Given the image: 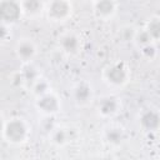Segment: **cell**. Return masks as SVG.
Here are the masks:
<instances>
[{
  "label": "cell",
  "instance_id": "13",
  "mask_svg": "<svg viewBox=\"0 0 160 160\" xmlns=\"http://www.w3.org/2000/svg\"><path fill=\"white\" fill-rule=\"evenodd\" d=\"M41 72L40 70L34 65V64H26V65H22V69L20 70L19 72V79H20V84L30 90V88L41 78Z\"/></svg>",
  "mask_w": 160,
  "mask_h": 160
},
{
  "label": "cell",
  "instance_id": "11",
  "mask_svg": "<svg viewBox=\"0 0 160 160\" xmlns=\"http://www.w3.org/2000/svg\"><path fill=\"white\" fill-rule=\"evenodd\" d=\"M119 4L114 0H95L91 2L92 16L99 21H110L118 14Z\"/></svg>",
  "mask_w": 160,
  "mask_h": 160
},
{
  "label": "cell",
  "instance_id": "2",
  "mask_svg": "<svg viewBox=\"0 0 160 160\" xmlns=\"http://www.w3.org/2000/svg\"><path fill=\"white\" fill-rule=\"evenodd\" d=\"M131 78V71L124 61H111L102 68L101 79L111 89L125 88Z\"/></svg>",
  "mask_w": 160,
  "mask_h": 160
},
{
  "label": "cell",
  "instance_id": "20",
  "mask_svg": "<svg viewBox=\"0 0 160 160\" xmlns=\"http://www.w3.org/2000/svg\"><path fill=\"white\" fill-rule=\"evenodd\" d=\"M11 36V28L0 21V44L6 42Z\"/></svg>",
  "mask_w": 160,
  "mask_h": 160
},
{
  "label": "cell",
  "instance_id": "14",
  "mask_svg": "<svg viewBox=\"0 0 160 160\" xmlns=\"http://www.w3.org/2000/svg\"><path fill=\"white\" fill-rule=\"evenodd\" d=\"M20 8L22 11V18L26 19H38L44 15V5L45 1L39 0H21Z\"/></svg>",
  "mask_w": 160,
  "mask_h": 160
},
{
  "label": "cell",
  "instance_id": "21",
  "mask_svg": "<svg viewBox=\"0 0 160 160\" xmlns=\"http://www.w3.org/2000/svg\"><path fill=\"white\" fill-rule=\"evenodd\" d=\"M96 160H116V158L110 152H105V154H101Z\"/></svg>",
  "mask_w": 160,
  "mask_h": 160
},
{
  "label": "cell",
  "instance_id": "10",
  "mask_svg": "<svg viewBox=\"0 0 160 160\" xmlns=\"http://www.w3.org/2000/svg\"><path fill=\"white\" fill-rule=\"evenodd\" d=\"M138 126L145 134H155L160 128V114L154 108L142 109L138 115Z\"/></svg>",
  "mask_w": 160,
  "mask_h": 160
},
{
  "label": "cell",
  "instance_id": "4",
  "mask_svg": "<svg viewBox=\"0 0 160 160\" xmlns=\"http://www.w3.org/2000/svg\"><path fill=\"white\" fill-rule=\"evenodd\" d=\"M56 44L59 50L68 58H74L80 54L82 49V41L80 35L75 30H65L62 31L58 39Z\"/></svg>",
  "mask_w": 160,
  "mask_h": 160
},
{
  "label": "cell",
  "instance_id": "1",
  "mask_svg": "<svg viewBox=\"0 0 160 160\" xmlns=\"http://www.w3.org/2000/svg\"><path fill=\"white\" fill-rule=\"evenodd\" d=\"M31 128L28 121L20 116H12L5 121L0 135L8 144L19 146L29 140Z\"/></svg>",
  "mask_w": 160,
  "mask_h": 160
},
{
  "label": "cell",
  "instance_id": "8",
  "mask_svg": "<svg viewBox=\"0 0 160 160\" xmlns=\"http://www.w3.org/2000/svg\"><path fill=\"white\" fill-rule=\"evenodd\" d=\"M22 19L20 2L16 0H0V21L8 26L18 24Z\"/></svg>",
  "mask_w": 160,
  "mask_h": 160
},
{
  "label": "cell",
  "instance_id": "7",
  "mask_svg": "<svg viewBox=\"0 0 160 160\" xmlns=\"http://www.w3.org/2000/svg\"><path fill=\"white\" fill-rule=\"evenodd\" d=\"M71 99L78 108H86L94 101V88L90 82L81 80L72 85L71 88Z\"/></svg>",
  "mask_w": 160,
  "mask_h": 160
},
{
  "label": "cell",
  "instance_id": "3",
  "mask_svg": "<svg viewBox=\"0 0 160 160\" xmlns=\"http://www.w3.org/2000/svg\"><path fill=\"white\" fill-rule=\"evenodd\" d=\"M74 12V5L68 0H50L45 1L44 15L48 21L54 24H62L70 20Z\"/></svg>",
  "mask_w": 160,
  "mask_h": 160
},
{
  "label": "cell",
  "instance_id": "17",
  "mask_svg": "<svg viewBox=\"0 0 160 160\" xmlns=\"http://www.w3.org/2000/svg\"><path fill=\"white\" fill-rule=\"evenodd\" d=\"M131 41H132V44L135 45V48H136L138 50H140V49H142V48H145V46H148V45H150V44H155V42L151 40V38L149 36V34L144 30L142 26L139 28V29H135Z\"/></svg>",
  "mask_w": 160,
  "mask_h": 160
},
{
  "label": "cell",
  "instance_id": "16",
  "mask_svg": "<svg viewBox=\"0 0 160 160\" xmlns=\"http://www.w3.org/2000/svg\"><path fill=\"white\" fill-rule=\"evenodd\" d=\"M144 30L149 34V36L151 38V40L158 44V41L160 40V16L159 15H151L145 24L142 25Z\"/></svg>",
  "mask_w": 160,
  "mask_h": 160
},
{
  "label": "cell",
  "instance_id": "12",
  "mask_svg": "<svg viewBox=\"0 0 160 160\" xmlns=\"http://www.w3.org/2000/svg\"><path fill=\"white\" fill-rule=\"evenodd\" d=\"M121 100L115 95H105L96 104V112L102 119H112L121 111Z\"/></svg>",
  "mask_w": 160,
  "mask_h": 160
},
{
  "label": "cell",
  "instance_id": "5",
  "mask_svg": "<svg viewBox=\"0 0 160 160\" xmlns=\"http://www.w3.org/2000/svg\"><path fill=\"white\" fill-rule=\"evenodd\" d=\"M34 106L42 116H55L61 111V99L52 90L34 99Z\"/></svg>",
  "mask_w": 160,
  "mask_h": 160
},
{
  "label": "cell",
  "instance_id": "19",
  "mask_svg": "<svg viewBox=\"0 0 160 160\" xmlns=\"http://www.w3.org/2000/svg\"><path fill=\"white\" fill-rule=\"evenodd\" d=\"M139 51H140L141 56H142L144 59L149 60V61L155 60L156 56H158V46H156V44H150V45H148V46L140 49Z\"/></svg>",
  "mask_w": 160,
  "mask_h": 160
},
{
  "label": "cell",
  "instance_id": "9",
  "mask_svg": "<svg viewBox=\"0 0 160 160\" xmlns=\"http://www.w3.org/2000/svg\"><path fill=\"white\" fill-rule=\"evenodd\" d=\"M101 139L104 144L110 149H118L126 141V131L119 124H109L101 131Z\"/></svg>",
  "mask_w": 160,
  "mask_h": 160
},
{
  "label": "cell",
  "instance_id": "15",
  "mask_svg": "<svg viewBox=\"0 0 160 160\" xmlns=\"http://www.w3.org/2000/svg\"><path fill=\"white\" fill-rule=\"evenodd\" d=\"M49 141L55 148H64L70 142V132L65 126H55L49 132Z\"/></svg>",
  "mask_w": 160,
  "mask_h": 160
},
{
  "label": "cell",
  "instance_id": "6",
  "mask_svg": "<svg viewBox=\"0 0 160 160\" xmlns=\"http://www.w3.org/2000/svg\"><path fill=\"white\" fill-rule=\"evenodd\" d=\"M14 52L16 59L22 65L32 64V61L38 56V45L32 39L24 36L16 40L14 45Z\"/></svg>",
  "mask_w": 160,
  "mask_h": 160
},
{
  "label": "cell",
  "instance_id": "22",
  "mask_svg": "<svg viewBox=\"0 0 160 160\" xmlns=\"http://www.w3.org/2000/svg\"><path fill=\"white\" fill-rule=\"evenodd\" d=\"M5 121H6V119L4 118L2 112H0V134H1V131H2V128H4V124H5Z\"/></svg>",
  "mask_w": 160,
  "mask_h": 160
},
{
  "label": "cell",
  "instance_id": "18",
  "mask_svg": "<svg viewBox=\"0 0 160 160\" xmlns=\"http://www.w3.org/2000/svg\"><path fill=\"white\" fill-rule=\"evenodd\" d=\"M29 91L31 92V95H32L34 99H35V98H38V96H41V95H44V94L51 91V85H50V82L48 81V79H45L44 76H41V78L30 88Z\"/></svg>",
  "mask_w": 160,
  "mask_h": 160
}]
</instances>
